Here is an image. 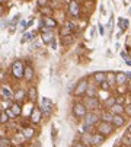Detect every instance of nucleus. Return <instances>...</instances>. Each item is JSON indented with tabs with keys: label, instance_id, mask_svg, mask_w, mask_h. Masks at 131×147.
<instances>
[{
	"label": "nucleus",
	"instance_id": "obj_24",
	"mask_svg": "<svg viewBox=\"0 0 131 147\" xmlns=\"http://www.w3.org/2000/svg\"><path fill=\"white\" fill-rule=\"evenodd\" d=\"M61 42H63V45H70L72 42H73V35H64L63 36V39H61Z\"/></svg>",
	"mask_w": 131,
	"mask_h": 147
},
{
	"label": "nucleus",
	"instance_id": "obj_4",
	"mask_svg": "<svg viewBox=\"0 0 131 147\" xmlns=\"http://www.w3.org/2000/svg\"><path fill=\"white\" fill-rule=\"evenodd\" d=\"M87 89H89V85H87V80L86 79H80L79 83H77V86L74 89V95L76 96H82L87 92Z\"/></svg>",
	"mask_w": 131,
	"mask_h": 147
},
{
	"label": "nucleus",
	"instance_id": "obj_40",
	"mask_svg": "<svg viewBox=\"0 0 131 147\" xmlns=\"http://www.w3.org/2000/svg\"><path fill=\"white\" fill-rule=\"evenodd\" d=\"M99 32H101V35H103V32H105V31H103V26H102V25H99Z\"/></svg>",
	"mask_w": 131,
	"mask_h": 147
},
{
	"label": "nucleus",
	"instance_id": "obj_9",
	"mask_svg": "<svg viewBox=\"0 0 131 147\" xmlns=\"http://www.w3.org/2000/svg\"><path fill=\"white\" fill-rule=\"evenodd\" d=\"M41 24H42L44 26H47V28H51V29H54V28L57 26L55 19H53V18H50V16H44L42 20H41Z\"/></svg>",
	"mask_w": 131,
	"mask_h": 147
},
{
	"label": "nucleus",
	"instance_id": "obj_28",
	"mask_svg": "<svg viewBox=\"0 0 131 147\" xmlns=\"http://www.w3.org/2000/svg\"><path fill=\"white\" fill-rule=\"evenodd\" d=\"M35 32H29V34H25L24 35V39H22V42H26V41H32L34 38H35Z\"/></svg>",
	"mask_w": 131,
	"mask_h": 147
},
{
	"label": "nucleus",
	"instance_id": "obj_7",
	"mask_svg": "<svg viewBox=\"0 0 131 147\" xmlns=\"http://www.w3.org/2000/svg\"><path fill=\"white\" fill-rule=\"evenodd\" d=\"M69 9H70L72 16H74V18L80 16V5L76 2V0H72V2L69 3Z\"/></svg>",
	"mask_w": 131,
	"mask_h": 147
},
{
	"label": "nucleus",
	"instance_id": "obj_21",
	"mask_svg": "<svg viewBox=\"0 0 131 147\" xmlns=\"http://www.w3.org/2000/svg\"><path fill=\"white\" fill-rule=\"evenodd\" d=\"M13 99L16 100V102H22V100H24L25 99V92L24 90H22V89H19L16 93H15V96H13Z\"/></svg>",
	"mask_w": 131,
	"mask_h": 147
},
{
	"label": "nucleus",
	"instance_id": "obj_30",
	"mask_svg": "<svg viewBox=\"0 0 131 147\" xmlns=\"http://www.w3.org/2000/svg\"><path fill=\"white\" fill-rule=\"evenodd\" d=\"M6 114H7V112H5V111L2 109V115H0V122H2V124H6V122L9 121V118H7Z\"/></svg>",
	"mask_w": 131,
	"mask_h": 147
},
{
	"label": "nucleus",
	"instance_id": "obj_42",
	"mask_svg": "<svg viewBox=\"0 0 131 147\" xmlns=\"http://www.w3.org/2000/svg\"><path fill=\"white\" fill-rule=\"evenodd\" d=\"M34 147H41V144H39V143H35V144H34Z\"/></svg>",
	"mask_w": 131,
	"mask_h": 147
},
{
	"label": "nucleus",
	"instance_id": "obj_27",
	"mask_svg": "<svg viewBox=\"0 0 131 147\" xmlns=\"http://www.w3.org/2000/svg\"><path fill=\"white\" fill-rule=\"evenodd\" d=\"M118 26H120L121 31H125L127 26H128V20H127V19H120V20H118Z\"/></svg>",
	"mask_w": 131,
	"mask_h": 147
},
{
	"label": "nucleus",
	"instance_id": "obj_26",
	"mask_svg": "<svg viewBox=\"0 0 131 147\" xmlns=\"http://www.w3.org/2000/svg\"><path fill=\"white\" fill-rule=\"evenodd\" d=\"M106 82L109 83V85H112V83H117V74H114V73H108V74H106Z\"/></svg>",
	"mask_w": 131,
	"mask_h": 147
},
{
	"label": "nucleus",
	"instance_id": "obj_32",
	"mask_svg": "<svg viewBox=\"0 0 131 147\" xmlns=\"http://www.w3.org/2000/svg\"><path fill=\"white\" fill-rule=\"evenodd\" d=\"M86 93H87V98H95V89L93 88H89Z\"/></svg>",
	"mask_w": 131,
	"mask_h": 147
},
{
	"label": "nucleus",
	"instance_id": "obj_2",
	"mask_svg": "<svg viewBox=\"0 0 131 147\" xmlns=\"http://www.w3.org/2000/svg\"><path fill=\"white\" fill-rule=\"evenodd\" d=\"M112 122H106V121H102L98 124V133L103 134V136H109V134H112L114 131V127H112Z\"/></svg>",
	"mask_w": 131,
	"mask_h": 147
},
{
	"label": "nucleus",
	"instance_id": "obj_22",
	"mask_svg": "<svg viewBox=\"0 0 131 147\" xmlns=\"http://www.w3.org/2000/svg\"><path fill=\"white\" fill-rule=\"evenodd\" d=\"M10 109H12V111L15 112V115H16V117L22 114V108H20V105H19L18 102H16V103H12V105H10Z\"/></svg>",
	"mask_w": 131,
	"mask_h": 147
},
{
	"label": "nucleus",
	"instance_id": "obj_8",
	"mask_svg": "<svg viewBox=\"0 0 131 147\" xmlns=\"http://www.w3.org/2000/svg\"><path fill=\"white\" fill-rule=\"evenodd\" d=\"M84 105H86L87 109L93 111V109H96V108L99 107V99H96V98H86Z\"/></svg>",
	"mask_w": 131,
	"mask_h": 147
},
{
	"label": "nucleus",
	"instance_id": "obj_20",
	"mask_svg": "<svg viewBox=\"0 0 131 147\" xmlns=\"http://www.w3.org/2000/svg\"><path fill=\"white\" fill-rule=\"evenodd\" d=\"M24 79H26L28 82L34 79V69H32L31 66H28V67H25V76H24Z\"/></svg>",
	"mask_w": 131,
	"mask_h": 147
},
{
	"label": "nucleus",
	"instance_id": "obj_35",
	"mask_svg": "<svg viewBox=\"0 0 131 147\" xmlns=\"http://www.w3.org/2000/svg\"><path fill=\"white\" fill-rule=\"evenodd\" d=\"M66 25H67V28H69L70 31H74V29H76V25H74V24L72 22V20H69V22L66 24Z\"/></svg>",
	"mask_w": 131,
	"mask_h": 147
},
{
	"label": "nucleus",
	"instance_id": "obj_34",
	"mask_svg": "<svg viewBox=\"0 0 131 147\" xmlns=\"http://www.w3.org/2000/svg\"><path fill=\"white\" fill-rule=\"evenodd\" d=\"M38 6H39V7L48 6V0H38Z\"/></svg>",
	"mask_w": 131,
	"mask_h": 147
},
{
	"label": "nucleus",
	"instance_id": "obj_37",
	"mask_svg": "<svg viewBox=\"0 0 131 147\" xmlns=\"http://www.w3.org/2000/svg\"><path fill=\"white\" fill-rule=\"evenodd\" d=\"M18 20H19V15H16V16H15V18L12 19V22H10V25H12V28H13V26L16 25V22H18Z\"/></svg>",
	"mask_w": 131,
	"mask_h": 147
},
{
	"label": "nucleus",
	"instance_id": "obj_44",
	"mask_svg": "<svg viewBox=\"0 0 131 147\" xmlns=\"http://www.w3.org/2000/svg\"><path fill=\"white\" fill-rule=\"evenodd\" d=\"M130 89H131V80H130Z\"/></svg>",
	"mask_w": 131,
	"mask_h": 147
},
{
	"label": "nucleus",
	"instance_id": "obj_29",
	"mask_svg": "<svg viewBox=\"0 0 131 147\" xmlns=\"http://www.w3.org/2000/svg\"><path fill=\"white\" fill-rule=\"evenodd\" d=\"M24 137L25 138H32L34 137V128H25L24 130Z\"/></svg>",
	"mask_w": 131,
	"mask_h": 147
},
{
	"label": "nucleus",
	"instance_id": "obj_23",
	"mask_svg": "<svg viewBox=\"0 0 131 147\" xmlns=\"http://www.w3.org/2000/svg\"><path fill=\"white\" fill-rule=\"evenodd\" d=\"M39 12H41L44 16H50V15H53V7L44 6V7H39Z\"/></svg>",
	"mask_w": 131,
	"mask_h": 147
},
{
	"label": "nucleus",
	"instance_id": "obj_43",
	"mask_svg": "<svg viewBox=\"0 0 131 147\" xmlns=\"http://www.w3.org/2000/svg\"><path fill=\"white\" fill-rule=\"evenodd\" d=\"M128 134H131V125H130V127H128Z\"/></svg>",
	"mask_w": 131,
	"mask_h": 147
},
{
	"label": "nucleus",
	"instance_id": "obj_14",
	"mask_svg": "<svg viewBox=\"0 0 131 147\" xmlns=\"http://www.w3.org/2000/svg\"><path fill=\"white\" fill-rule=\"evenodd\" d=\"M0 92H2V98H3V99H13V96H15L7 85H3V86H2V90H0Z\"/></svg>",
	"mask_w": 131,
	"mask_h": 147
},
{
	"label": "nucleus",
	"instance_id": "obj_31",
	"mask_svg": "<svg viewBox=\"0 0 131 147\" xmlns=\"http://www.w3.org/2000/svg\"><path fill=\"white\" fill-rule=\"evenodd\" d=\"M121 57H122V58L125 60V63H127L128 66H131V58H130V57H128V55H127L125 53H122V51H121Z\"/></svg>",
	"mask_w": 131,
	"mask_h": 147
},
{
	"label": "nucleus",
	"instance_id": "obj_39",
	"mask_svg": "<svg viewBox=\"0 0 131 147\" xmlns=\"http://www.w3.org/2000/svg\"><path fill=\"white\" fill-rule=\"evenodd\" d=\"M125 112H127V114H128V115L131 117V105H128V107L125 108Z\"/></svg>",
	"mask_w": 131,
	"mask_h": 147
},
{
	"label": "nucleus",
	"instance_id": "obj_11",
	"mask_svg": "<svg viewBox=\"0 0 131 147\" xmlns=\"http://www.w3.org/2000/svg\"><path fill=\"white\" fill-rule=\"evenodd\" d=\"M109 111H111L114 115H122V112H125V108H124L122 103H115L109 108Z\"/></svg>",
	"mask_w": 131,
	"mask_h": 147
},
{
	"label": "nucleus",
	"instance_id": "obj_17",
	"mask_svg": "<svg viewBox=\"0 0 131 147\" xmlns=\"http://www.w3.org/2000/svg\"><path fill=\"white\" fill-rule=\"evenodd\" d=\"M127 79H128L127 73H118V74H117V85L124 86V83L127 82Z\"/></svg>",
	"mask_w": 131,
	"mask_h": 147
},
{
	"label": "nucleus",
	"instance_id": "obj_3",
	"mask_svg": "<svg viewBox=\"0 0 131 147\" xmlns=\"http://www.w3.org/2000/svg\"><path fill=\"white\" fill-rule=\"evenodd\" d=\"M73 114L77 117V118H82V117H86L87 114V108L83 102H76L73 105Z\"/></svg>",
	"mask_w": 131,
	"mask_h": 147
},
{
	"label": "nucleus",
	"instance_id": "obj_12",
	"mask_svg": "<svg viewBox=\"0 0 131 147\" xmlns=\"http://www.w3.org/2000/svg\"><path fill=\"white\" fill-rule=\"evenodd\" d=\"M42 39L45 44H54V32L53 29L47 31V32H42Z\"/></svg>",
	"mask_w": 131,
	"mask_h": 147
},
{
	"label": "nucleus",
	"instance_id": "obj_6",
	"mask_svg": "<svg viewBox=\"0 0 131 147\" xmlns=\"http://www.w3.org/2000/svg\"><path fill=\"white\" fill-rule=\"evenodd\" d=\"M98 121H99V115L96 114V112H87L86 114V125H95V124H98Z\"/></svg>",
	"mask_w": 131,
	"mask_h": 147
},
{
	"label": "nucleus",
	"instance_id": "obj_10",
	"mask_svg": "<svg viewBox=\"0 0 131 147\" xmlns=\"http://www.w3.org/2000/svg\"><path fill=\"white\" fill-rule=\"evenodd\" d=\"M41 115H42V109L41 108H34V111L31 114V122L32 124H38L41 121Z\"/></svg>",
	"mask_w": 131,
	"mask_h": 147
},
{
	"label": "nucleus",
	"instance_id": "obj_19",
	"mask_svg": "<svg viewBox=\"0 0 131 147\" xmlns=\"http://www.w3.org/2000/svg\"><path fill=\"white\" fill-rule=\"evenodd\" d=\"M28 95H29V99H31L32 102H35V100H36V98H38V92H36V88H35V86H29Z\"/></svg>",
	"mask_w": 131,
	"mask_h": 147
},
{
	"label": "nucleus",
	"instance_id": "obj_38",
	"mask_svg": "<svg viewBox=\"0 0 131 147\" xmlns=\"http://www.w3.org/2000/svg\"><path fill=\"white\" fill-rule=\"evenodd\" d=\"M73 147H89V146H87V144H83V143L80 141V143H76Z\"/></svg>",
	"mask_w": 131,
	"mask_h": 147
},
{
	"label": "nucleus",
	"instance_id": "obj_46",
	"mask_svg": "<svg viewBox=\"0 0 131 147\" xmlns=\"http://www.w3.org/2000/svg\"><path fill=\"white\" fill-rule=\"evenodd\" d=\"M130 143H131V141H130Z\"/></svg>",
	"mask_w": 131,
	"mask_h": 147
},
{
	"label": "nucleus",
	"instance_id": "obj_15",
	"mask_svg": "<svg viewBox=\"0 0 131 147\" xmlns=\"http://www.w3.org/2000/svg\"><path fill=\"white\" fill-rule=\"evenodd\" d=\"M124 117L122 115H114V119H112V124H114V127H122L124 125Z\"/></svg>",
	"mask_w": 131,
	"mask_h": 147
},
{
	"label": "nucleus",
	"instance_id": "obj_16",
	"mask_svg": "<svg viewBox=\"0 0 131 147\" xmlns=\"http://www.w3.org/2000/svg\"><path fill=\"white\" fill-rule=\"evenodd\" d=\"M101 118H102V121L112 122V119H114V114H112L111 111H105V112H102V114H101Z\"/></svg>",
	"mask_w": 131,
	"mask_h": 147
},
{
	"label": "nucleus",
	"instance_id": "obj_5",
	"mask_svg": "<svg viewBox=\"0 0 131 147\" xmlns=\"http://www.w3.org/2000/svg\"><path fill=\"white\" fill-rule=\"evenodd\" d=\"M41 109L45 115H50L51 114V109H53V102L48 99V98H44L42 102H41Z\"/></svg>",
	"mask_w": 131,
	"mask_h": 147
},
{
	"label": "nucleus",
	"instance_id": "obj_41",
	"mask_svg": "<svg viewBox=\"0 0 131 147\" xmlns=\"http://www.w3.org/2000/svg\"><path fill=\"white\" fill-rule=\"evenodd\" d=\"M122 102H124V98H118L117 99V103H122Z\"/></svg>",
	"mask_w": 131,
	"mask_h": 147
},
{
	"label": "nucleus",
	"instance_id": "obj_1",
	"mask_svg": "<svg viewBox=\"0 0 131 147\" xmlns=\"http://www.w3.org/2000/svg\"><path fill=\"white\" fill-rule=\"evenodd\" d=\"M10 73H12L13 79H16V80L24 79V76H25V66H24V63H22L20 60H16L12 64Z\"/></svg>",
	"mask_w": 131,
	"mask_h": 147
},
{
	"label": "nucleus",
	"instance_id": "obj_13",
	"mask_svg": "<svg viewBox=\"0 0 131 147\" xmlns=\"http://www.w3.org/2000/svg\"><path fill=\"white\" fill-rule=\"evenodd\" d=\"M105 137H106V136H103V134H101V133L92 134V144H93V146H101V144L105 141Z\"/></svg>",
	"mask_w": 131,
	"mask_h": 147
},
{
	"label": "nucleus",
	"instance_id": "obj_45",
	"mask_svg": "<svg viewBox=\"0 0 131 147\" xmlns=\"http://www.w3.org/2000/svg\"><path fill=\"white\" fill-rule=\"evenodd\" d=\"M2 3H5V0H2Z\"/></svg>",
	"mask_w": 131,
	"mask_h": 147
},
{
	"label": "nucleus",
	"instance_id": "obj_25",
	"mask_svg": "<svg viewBox=\"0 0 131 147\" xmlns=\"http://www.w3.org/2000/svg\"><path fill=\"white\" fill-rule=\"evenodd\" d=\"M82 143L83 144H92V136L87 134V133L82 134Z\"/></svg>",
	"mask_w": 131,
	"mask_h": 147
},
{
	"label": "nucleus",
	"instance_id": "obj_18",
	"mask_svg": "<svg viewBox=\"0 0 131 147\" xmlns=\"http://www.w3.org/2000/svg\"><path fill=\"white\" fill-rule=\"evenodd\" d=\"M93 79H95L96 83H103V82H106V73H102V71L95 73L93 74Z\"/></svg>",
	"mask_w": 131,
	"mask_h": 147
},
{
	"label": "nucleus",
	"instance_id": "obj_36",
	"mask_svg": "<svg viewBox=\"0 0 131 147\" xmlns=\"http://www.w3.org/2000/svg\"><path fill=\"white\" fill-rule=\"evenodd\" d=\"M109 86H111V85H109L108 82H103V83H101V88H102L103 90H109Z\"/></svg>",
	"mask_w": 131,
	"mask_h": 147
},
{
	"label": "nucleus",
	"instance_id": "obj_33",
	"mask_svg": "<svg viewBox=\"0 0 131 147\" xmlns=\"http://www.w3.org/2000/svg\"><path fill=\"white\" fill-rule=\"evenodd\" d=\"M2 147H9V144H10V141L7 140V138H5V137H2Z\"/></svg>",
	"mask_w": 131,
	"mask_h": 147
}]
</instances>
